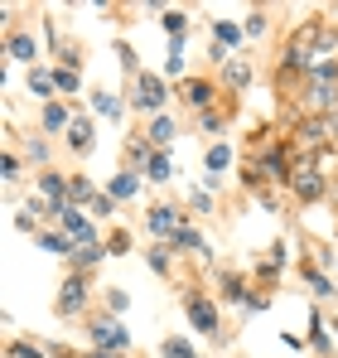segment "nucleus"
I'll return each mask as SVG.
<instances>
[{"mask_svg":"<svg viewBox=\"0 0 338 358\" xmlns=\"http://www.w3.org/2000/svg\"><path fill=\"white\" fill-rule=\"evenodd\" d=\"M300 112L304 117H334L338 112V63L309 68L300 83Z\"/></svg>","mask_w":338,"mask_h":358,"instance_id":"f257e3e1","label":"nucleus"},{"mask_svg":"<svg viewBox=\"0 0 338 358\" xmlns=\"http://www.w3.org/2000/svg\"><path fill=\"white\" fill-rule=\"evenodd\" d=\"M290 150H295V155H309V160H319L324 150H334L329 117H300L295 131H290Z\"/></svg>","mask_w":338,"mask_h":358,"instance_id":"f03ea898","label":"nucleus"},{"mask_svg":"<svg viewBox=\"0 0 338 358\" xmlns=\"http://www.w3.org/2000/svg\"><path fill=\"white\" fill-rule=\"evenodd\" d=\"M290 194H295L300 203H319V199L329 194V179L319 170V160H309V155H295V160H290Z\"/></svg>","mask_w":338,"mask_h":358,"instance_id":"7ed1b4c3","label":"nucleus"},{"mask_svg":"<svg viewBox=\"0 0 338 358\" xmlns=\"http://www.w3.org/2000/svg\"><path fill=\"white\" fill-rule=\"evenodd\" d=\"M92 349L97 354H121L131 349V329L121 324V315H102V320H92Z\"/></svg>","mask_w":338,"mask_h":358,"instance_id":"20e7f679","label":"nucleus"},{"mask_svg":"<svg viewBox=\"0 0 338 358\" xmlns=\"http://www.w3.org/2000/svg\"><path fill=\"white\" fill-rule=\"evenodd\" d=\"M165 102H169L165 78H160V73H140V78H135V92H131V107L145 112V117H160Z\"/></svg>","mask_w":338,"mask_h":358,"instance_id":"39448f33","label":"nucleus"},{"mask_svg":"<svg viewBox=\"0 0 338 358\" xmlns=\"http://www.w3.org/2000/svg\"><path fill=\"white\" fill-rule=\"evenodd\" d=\"M184 315H189V324L198 329V334H208V339H223V320H218V305L203 296V291H184Z\"/></svg>","mask_w":338,"mask_h":358,"instance_id":"423d86ee","label":"nucleus"},{"mask_svg":"<svg viewBox=\"0 0 338 358\" xmlns=\"http://www.w3.org/2000/svg\"><path fill=\"white\" fill-rule=\"evenodd\" d=\"M290 160H295V150L276 141V145H266L261 155H256V175L271 179V184H290Z\"/></svg>","mask_w":338,"mask_h":358,"instance_id":"0eeeda50","label":"nucleus"},{"mask_svg":"<svg viewBox=\"0 0 338 358\" xmlns=\"http://www.w3.org/2000/svg\"><path fill=\"white\" fill-rule=\"evenodd\" d=\"M58 223H63V233L73 238V247H87V242H97V228H92V218H87V208H58L54 213Z\"/></svg>","mask_w":338,"mask_h":358,"instance_id":"6e6552de","label":"nucleus"},{"mask_svg":"<svg viewBox=\"0 0 338 358\" xmlns=\"http://www.w3.org/2000/svg\"><path fill=\"white\" fill-rule=\"evenodd\" d=\"M82 305H87V281H82V271H73V276L58 286V305H54V310L68 320V315H78Z\"/></svg>","mask_w":338,"mask_h":358,"instance_id":"1a4fd4ad","label":"nucleus"},{"mask_svg":"<svg viewBox=\"0 0 338 358\" xmlns=\"http://www.w3.org/2000/svg\"><path fill=\"white\" fill-rule=\"evenodd\" d=\"M145 218H150V233H155V238H174V233L184 228V213H179L174 203H155Z\"/></svg>","mask_w":338,"mask_h":358,"instance_id":"9d476101","label":"nucleus"},{"mask_svg":"<svg viewBox=\"0 0 338 358\" xmlns=\"http://www.w3.org/2000/svg\"><path fill=\"white\" fill-rule=\"evenodd\" d=\"M213 97H218V87H213L208 78H189V83H184V102H189L193 112H208Z\"/></svg>","mask_w":338,"mask_h":358,"instance_id":"9b49d317","label":"nucleus"},{"mask_svg":"<svg viewBox=\"0 0 338 358\" xmlns=\"http://www.w3.org/2000/svg\"><path fill=\"white\" fill-rule=\"evenodd\" d=\"M5 54L15 63H34L39 59V44H34V34H24V29H15L10 39H5Z\"/></svg>","mask_w":338,"mask_h":358,"instance_id":"f8f14e48","label":"nucleus"},{"mask_svg":"<svg viewBox=\"0 0 338 358\" xmlns=\"http://www.w3.org/2000/svg\"><path fill=\"white\" fill-rule=\"evenodd\" d=\"M68 150H78V155L92 150V121L87 117H73V126H68Z\"/></svg>","mask_w":338,"mask_h":358,"instance_id":"ddd939ff","label":"nucleus"},{"mask_svg":"<svg viewBox=\"0 0 338 358\" xmlns=\"http://www.w3.org/2000/svg\"><path fill=\"white\" fill-rule=\"evenodd\" d=\"M92 199H97V184L87 175H73V184H68V203L73 208H92Z\"/></svg>","mask_w":338,"mask_h":358,"instance_id":"4468645a","label":"nucleus"},{"mask_svg":"<svg viewBox=\"0 0 338 358\" xmlns=\"http://www.w3.org/2000/svg\"><path fill=\"white\" fill-rule=\"evenodd\" d=\"M107 194H112L116 203H121V199H135V194H140V175H135V170H121V175H112Z\"/></svg>","mask_w":338,"mask_h":358,"instance_id":"2eb2a0df","label":"nucleus"},{"mask_svg":"<svg viewBox=\"0 0 338 358\" xmlns=\"http://www.w3.org/2000/svg\"><path fill=\"white\" fill-rule=\"evenodd\" d=\"M145 141L155 145V150H169V141H174V121L160 112V117H150V131H145Z\"/></svg>","mask_w":338,"mask_h":358,"instance_id":"dca6fc26","label":"nucleus"},{"mask_svg":"<svg viewBox=\"0 0 338 358\" xmlns=\"http://www.w3.org/2000/svg\"><path fill=\"white\" fill-rule=\"evenodd\" d=\"M102 257H107V247H102V242H87V247H73L68 262H73V271H87V266H97Z\"/></svg>","mask_w":338,"mask_h":358,"instance_id":"f3484780","label":"nucleus"},{"mask_svg":"<svg viewBox=\"0 0 338 358\" xmlns=\"http://www.w3.org/2000/svg\"><path fill=\"white\" fill-rule=\"evenodd\" d=\"M169 247H179V252H203V257H208V242H203V233H198V228H189V223H184L174 238H169Z\"/></svg>","mask_w":338,"mask_h":358,"instance_id":"a211bd4d","label":"nucleus"},{"mask_svg":"<svg viewBox=\"0 0 338 358\" xmlns=\"http://www.w3.org/2000/svg\"><path fill=\"white\" fill-rule=\"evenodd\" d=\"M54 78H58V92L78 97V87H82V68H78V63H63V68H54Z\"/></svg>","mask_w":338,"mask_h":358,"instance_id":"6ab92c4d","label":"nucleus"},{"mask_svg":"<svg viewBox=\"0 0 338 358\" xmlns=\"http://www.w3.org/2000/svg\"><path fill=\"white\" fill-rule=\"evenodd\" d=\"M29 92H34V97H54L58 78L49 73V68H29Z\"/></svg>","mask_w":338,"mask_h":358,"instance_id":"aec40b11","label":"nucleus"},{"mask_svg":"<svg viewBox=\"0 0 338 358\" xmlns=\"http://www.w3.org/2000/svg\"><path fill=\"white\" fill-rule=\"evenodd\" d=\"M68 126H73V117H68V107H63V102H49V107H44V131H63V136H68Z\"/></svg>","mask_w":338,"mask_h":358,"instance_id":"412c9836","label":"nucleus"},{"mask_svg":"<svg viewBox=\"0 0 338 358\" xmlns=\"http://www.w3.org/2000/svg\"><path fill=\"white\" fill-rule=\"evenodd\" d=\"M223 78H227V87H232V92H242V87L251 83V68H247L242 59H227L223 63Z\"/></svg>","mask_w":338,"mask_h":358,"instance_id":"4be33fe9","label":"nucleus"},{"mask_svg":"<svg viewBox=\"0 0 338 358\" xmlns=\"http://www.w3.org/2000/svg\"><path fill=\"white\" fill-rule=\"evenodd\" d=\"M92 112H97V117H121V112H126V102H121V92H97V97H92Z\"/></svg>","mask_w":338,"mask_h":358,"instance_id":"5701e85b","label":"nucleus"},{"mask_svg":"<svg viewBox=\"0 0 338 358\" xmlns=\"http://www.w3.org/2000/svg\"><path fill=\"white\" fill-rule=\"evenodd\" d=\"M329 344H334V339L324 334V315L314 310V315H309V349H314V354H329Z\"/></svg>","mask_w":338,"mask_h":358,"instance_id":"b1692460","label":"nucleus"},{"mask_svg":"<svg viewBox=\"0 0 338 358\" xmlns=\"http://www.w3.org/2000/svg\"><path fill=\"white\" fill-rule=\"evenodd\" d=\"M39 247L54 252V257H73V238L68 233H39Z\"/></svg>","mask_w":338,"mask_h":358,"instance_id":"393cba45","label":"nucleus"},{"mask_svg":"<svg viewBox=\"0 0 338 358\" xmlns=\"http://www.w3.org/2000/svg\"><path fill=\"white\" fill-rule=\"evenodd\" d=\"M169 170H174V165H169V155H165V150H155V155L145 160V170H140V175H150L155 184H165V179H169Z\"/></svg>","mask_w":338,"mask_h":358,"instance_id":"a878e982","label":"nucleus"},{"mask_svg":"<svg viewBox=\"0 0 338 358\" xmlns=\"http://www.w3.org/2000/svg\"><path fill=\"white\" fill-rule=\"evenodd\" d=\"M160 358H198V349H193L189 339H179V334H174V339L160 344Z\"/></svg>","mask_w":338,"mask_h":358,"instance_id":"bb28decb","label":"nucleus"},{"mask_svg":"<svg viewBox=\"0 0 338 358\" xmlns=\"http://www.w3.org/2000/svg\"><path fill=\"white\" fill-rule=\"evenodd\" d=\"M227 165H232V145H223V141L208 145V175H223Z\"/></svg>","mask_w":338,"mask_h":358,"instance_id":"cd10ccee","label":"nucleus"},{"mask_svg":"<svg viewBox=\"0 0 338 358\" xmlns=\"http://www.w3.org/2000/svg\"><path fill=\"white\" fill-rule=\"evenodd\" d=\"M213 39H218V49H232V44L242 39V29H237L232 20H213Z\"/></svg>","mask_w":338,"mask_h":358,"instance_id":"c85d7f7f","label":"nucleus"},{"mask_svg":"<svg viewBox=\"0 0 338 358\" xmlns=\"http://www.w3.org/2000/svg\"><path fill=\"white\" fill-rule=\"evenodd\" d=\"M304 281H309V291H314V296H338L334 281H329L324 271H314V266H304Z\"/></svg>","mask_w":338,"mask_h":358,"instance_id":"c756f323","label":"nucleus"},{"mask_svg":"<svg viewBox=\"0 0 338 358\" xmlns=\"http://www.w3.org/2000/svg\"><path fill=\"white\" fill-rule=\"evenodd\" d=\"M223 291H227L232 305H247V300H251V291H247V281H242V276H223Z\"/></svg>","mask_w":338,"mask_h":358,"instance_id":"7c9ffc66","label":"nucleus"},{"mask_svg":"<svg viewBox=\"0 0 338 358\" xmlns=\"http://www.w3.org/2000/svg\"><path fill=\"white\" fill-rule=\"evenodd\" d=\"M5 358H44V349L29 344V339H10V344H5Z\"/></svg>","mask_w":338,"mask_h":358,"instance_id":"2f4dec72","label":"nucleus"},{"mask_svg":"<svg viewBox=\"0 0 338 358\" xmlns=\"http://www.w3.org/2000/svg\"><path fill=\"white\" fill-rule=\"evenodd\" d=\"M160 24H165L169 39H184V24H189V15H184V10H165V20H160Z\"/></svg>","mask_w":338,"mask_h":358,"instance_id":"473e14b6","label":"nucleus"},{"mask_svg":"<svg viewBox=\"0 0 338 358\" xmlns=\"http://www.w3.org/2000/svg\"><path fill=\"white\" fill-rule=\"evenodd\" d=\"M145 262H150V271H155V276H169V247H165V242H160V247H150V252H145Z\"/></svg>","mask_w":338,"mask_h":358,"instance_id":"72a5a7b5","label":"nucleus"},{"mask_svg":"<svg viewBox=\"0 0 338 358\" xmlns=\"http://www.w3.org/2000/svg\"><path fill=\"white\" fill-rule=\"evenodd\" d=\"M281 266H285V247L276 242V247H271V262H261V276H266V281H276V276H281Z\"/></svg>","mask_w":338,"mask_h":358,"instance_id":"f704fd0d","label":"nucleus"},{"mask_svg":"<svg viewBox=\"0 0 338 358\" xmlns=\"http://www.w3.org/2000/svg\"><path fill=\"white\" fill-rule=\"evenodd\" d=\"M242 34H247V39H261V34H266V10H251L247 24H242Z\"/></svg>","mask_w":338,"mask_h":358,"instance_id":"c9c22d12","label":"nucleus"},{"mask_svg":"<svg viewBox=\"0 0 338 358\" xmlns=\"http://www.w3.org/2000/svg\"><path fill=\"white\" fill-rule=\"evenodd\" d=\"M0 175H5V184H15V179H20V155H15V150H5V155H0Z\"/></svg>","mask_w":338,"mask_h":358,"instance_id":"e433bc0d","label":"nucleus"},{"mask_svg":"<svg viewBox=\"0 0 338 358\" xmlns=\"http://www.w3.org/2000/svg\"><path fill=\"white\" fill-rule=\"evenodd\" d=\"M87 213H97V218H112V213H116V199H112V194H97Z\"/></svg>","mask_w":338,"mask_h":358,"instance_id":"4c0bfd02","label":"nucleus"},{"mask_svg":"<svg viewBox=\"0 0 338 358\" xmlns=\"http://www.w3.org/2000/svg\"><path fill=\"white\" fill-rule=\"evenodd\" d=\"M107 305H112V315H126L131 296H126V291H107Z\"/></svg>","mask_w":338,"mask_h":358,"instance_id":"58836bf2","label":"nucleus"},{"mask_svg":"<svg viewBox=\"0 0 338 358\" xmlns=\"http://www.w3.org/2000/svg\"><path fill=\"white\" fill-rule=\"evenodd\" d=\"M29 160H39V165H44V160H49V145H44V141H29Z\"/></svg>","mask_w":338,"mask_h":358,"instance_id":"ea45409f","label":"nucleus"},{"mask_svg":"<svg viewBox=\"0 0 338 358\" xmlns=\"http://www.w3.org/2000/svg\"><path fill=\"white\" fill-rule=\"evenodd\" d=\"M126 247H131V233L116 228V233H112V257H116V252H126Z\"/></svg>","mask_w":338,"mask_h":358,"instance_id":"a19ab883","label":"nucleus"},{"mask_svg":"<svg viewBox=\"0 0 338 358\" xmlns=\"http://www.w3.org/2000/svg\"><path fill=\"white\" fill-rule=\"evenodd\" d=\"M189 203H193V208L203 213V208H208V189H193V194H189Z\"/></svg>","mask_w":338,"mask_h":358,"instance_id":"79ce46f5","label":"nucleus"},{"mask_svg":"<svg viewBox=\"0 0 338 358\" xmlns=\"http://www.w3.org/2000/svg\"><path fill=\"white\" fill-rule=\"evenodd\" d=\"M87 358H121V354H97V349H92V354H87Z\"/></svg>","mask_w":338,"mask_h":358,"instance_id":"37998d69","label":"nucleus"},{"mask_svg":"<svg viewBox=\"0 0 338 358\" xmlns=\"http://www.w3.org/2000/svg\"><path fill=\"white\" fill-rule=\"evenodd\" d=\"M329 329H334V334H338V320H334V324H329Z\"/></svg>","mask_w":338,"mask_h":358,"instance_id":"c03bdc74","label":"nucleus"}]
</instances>
